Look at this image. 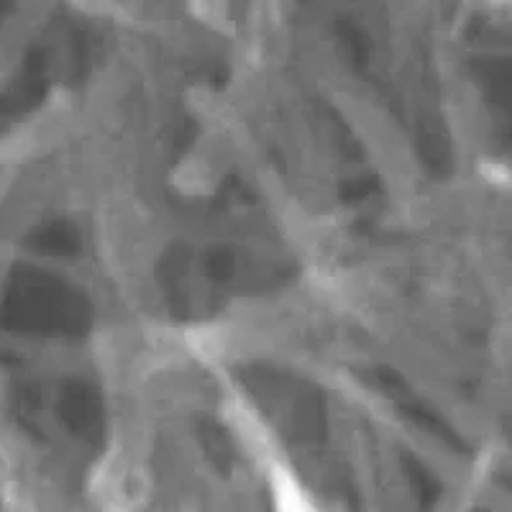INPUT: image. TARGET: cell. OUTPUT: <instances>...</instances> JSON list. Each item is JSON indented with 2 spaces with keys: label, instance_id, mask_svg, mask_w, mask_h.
<instances>
[{
  "label": "cell",
  "instance_id": "cell-4",
  "mask_svg": "<svg viewBox=\"0 0 512 512\" xmlns=\"http://www.w3.org/2000/svg\"><path fill=\"white\" fill-rule=\"evenodd\" d=\"M47 90V67H44V59H41L39 54H34V57H29V62L24 64V70L18 72L16 80L8 85L6 93L0 95V123L16 121V118L34 111L36 105L44 100Z\"/></svg>",
  "mask_w": 512,
  "mask_h": 512
},
{
  "label": "cell",
  "instance_id": "cell-2",
  "mask_svg": "<svg viewBox=\"0 0 512 512\" xmlns=\"http://www.w3.org/2000/svg\"><path fill=\"white\" fill-rule=\"evenodd\" d=\"M59 423L85 446L100 448L108 433V418H105V402L98 387L82 379H67L59 387L57 400Z\"/></svg>",
  "mask_w": 512,
  "mask_h": 512
},
{
  "label": "cell",
  "instance_id": "cell-3",
  "mask_svg": "<svg viewBox=\"0 0 512 512\" xmlns=\"http://www.w3.org/2000/svg\"><path fill=\"white\" fill-rule=\"evenodd\" d=\"M372 382L377 384L379 390L390 397L392 402H395L397 410H400V413L405 415L410 423H415L418 428L428 431L431 436L441 438V441L446 443V446L454 448V451H461V454H466V451H469V448H466V443L456 436L454 428H451V425H448L446 420L436 413V410L428 408V405H425V402L420 400L413 390H410L408 382H405L400 374L392 372V369H377V372L372 374Z\"/></svg>",
  "mask_w": 512,
  "mask_h": 512
},
{
  "label": "cell",
  "instance_id": "cell-1",
  "mask_svg": "<svg viewBox=\"0 0 512 512\" xmlns=\"http://www.w3.org/2000/svg\"><path fill=\"white\" fill-rule=\"evenodd\" d=\"M90 297L57 274L18 264L0 297V326L21 336L77 338L90 333Z\"/></svg>",
  "mask_w": 512,
  "mask_h": 512
},
{
  "label": "cell",
  "instance_id": "cell-5",
  "mask_svg": "<svg viewBox=\"0 0 512 512\" xmlns=\"http://www.w3.org/2000/svg\"><path fill=\"white\" fill-rule=\"evenodd\" d=\"M29 246L36 254L75 256L80 251V233L67 221L44 223L29 236Z\"/></svg>",
  "mask_w": 512,
  "mask_h": 512
}]
</instances>
